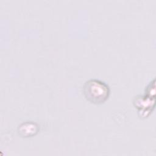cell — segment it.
Returning a JSON list of instances; mask_svg holds the SVG:
<instances>
[{
    "mask_svg": "<svg viewBox=\"0 0 156 156\" xmlns=\"http://www.w3.org/2000/svg\"><path fill=\"white\" fill-rule=\"evenodd\" d=\"M83 93L90 102L102 104L108 99L110 90L109 86L104 82L97 79H92L85 82Z\"/></svg>",
    "mask_w": 156,
    "mask_h": 156,
    "instance_id": "cell-1",
    "label": "cell"
},
{
    "mask_svg": "<svg viewBox=\"0 0 156 156\" xmlns=\"http://www.w3.org/2000/svg\"><path fill=\"white\" fill-rule=\"evenodd\" d=\"M136 108L138 109L140 117H147L154 108L155 98L147 94L144 96H136L133 101Z\"/></svg>",
    "mask_w": 156,
    "mask_h": 156,
    "instance_id": "cell-2",
    "label": "cell"
},
{
    "mask_svg": "<svg viewBox=\"0 0 156 156\" xmlns=\"http://www.w3.org/2000/svg\"><path fill=\"white\" fill-rule=\"evenodd\" d=\"M39 127L37 124L32 121L23 122L18 127V132L23 137H30L37 133Z\"/></svg>",
    "mask_w": 156,
    "mask_h": 156,
    "instance_id": "cell-3",
    "label": "cell"
}]
</instances>
